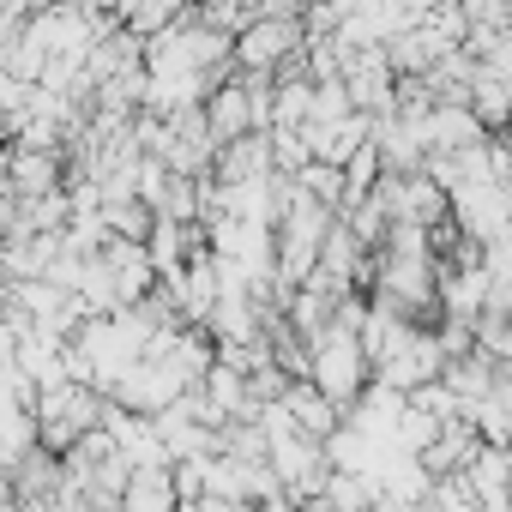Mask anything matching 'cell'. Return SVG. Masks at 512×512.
<instances>
[{
	"label": "cell",
	"mask_w": 512,
	"mask_h": 512,
	"mask_svg": "<svg viewBox=\"0 0 512 512\" xmlns=\"http://www.w3.org/2000/svg\"><path fill=\"white\" fill-rule=\"evenodd\" d=\"M314 350V386L350 416L362 398H368V386H374V362H368V350H362V332H350V326H332L320 344H308Z\"/></svg>",
	"instance_id": "6da1fadb"
},
{
	"label": "cell",
	"mask_w": 512,
	"mask_h": 512,
	"mask_svg": "<svg viewBox=\"0 0 512 512\" xmlns=\"http://www.w3.org/2000/svg\"><path fill=\"white\" fill-rule=\"evenodd\" d=\"M422 133H428V157H464V151H476V145H494L470 103H440V109L422 121Z\"/></svg>",
	"instance_id": "7a4b0ae2"
},
{
	"label": "cell",
	"mask_w": 512,
	"mask_h": 512,
	"mask_svg": "<svg viewBox=\"0 0 512 512\" xmlns=\"http://www.w3.org/2000/svg\"><path fill=\"white\" fill-rule=\"evenodd\" d=\"M205 121H211L217 145H241L247 133H260V103H253V85L235 73V79L205 103Z\"/></svg>",
	"instance_id": "3957f363"
}]
</instances>
